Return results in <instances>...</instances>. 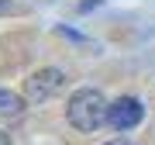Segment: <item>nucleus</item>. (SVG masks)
<instances>
[{
  "label": "nucleus",
  "instance_id": "nucleus-2",
  "mask_svg": "<svg viewBox=\"0 0 155 145\" xmlns=\"http://www.w3.org/2000/svg\"><path fill=\"white\" fill-rule=\"evenodd\" d=\"M62 86H66V72L45 66V69L31 72V76L24 79V100H31V104H45V100H52L55 93H62Z\"/></svg>",
  "mask_w": 155,
  "mask_h": 145
},
{
  "label": "nucleus",
  "instance_id": "nucleus-1",
  "mask_svg": "<svg viewBox=\"0 0 155 145\" xmlns=\"http://www.w3.org/2000/svg\"><path fill=\"white\" fill-rule=\"evenodd\" d=\"M107 114H110V104L93 86H79L66 104V121L76 131H97L100 124H107Z\"/></svg>",
  "mask_w": 155,
  "mask_h": 145
},
{
  "label": "nucleus",
  "instance_id": "nucleus-4",
  "mask_svg": "<svg viewBox=\"0 0 155 145\" xmlns=\"http://www.w3.org/2000/svg\"><path fill=\"white\" fill-rule=\"evenodd\" d=\"M24 114V97L0 86V121H17Z\"/></svg>",
  "mask_w": 155,
  "mask_h": 145
},
{
  "label": "nucleus",
  "instance_id": "nucleus-3",
  "mask_svg": "<svg viewBox=\"0 0 155 145\" xmlns=\"http://www.w3.org/2000/svg\"><path fill=\"white\" fill-rule=\"evenodd\" d=\"M141 117H145V107H141L138 97H121V100L110 104L107 124H110L114 131H131V128H138V124H141Z\"/></svg>",
  "mask_w": 155,
  "mask_h": 145
},
{
  "label": "nucleus",
  "instance_id": "nucleus-5",
  "mask_svg": "<svg viewBox=\"0 0 155 145\" xmlns=\"http://www.w3.org/2000/svg\"><path fill=\"white\" fill-rule=\"evenodd\" d=\"M14 11V4H11V0H0V14H11Z\"/></svg>",
  "mask_w": 155,
  "mask_h": 145
},
{
  "label": "nucleus",
  "instance_id": "nucleus-7",
  "mask_svg": "<svg viewBox=\"0 0 155 145\" xmlns=\"http://www.w3.org/2000/svg\"><path fill=\"white\" fill-rule=\"evenodd\" d=\"M0 145H11V135L7 131H0Z\"/></svg>",
  "mask_w": 155,
  "mask_h": 145
},
{
  "label": "nucleus",
  "instance_id": "nucleus-6",
  "mask_svg": "<svg viewBox=\"0 0 155 145\" xmlns=\"http://www.w3.org/2000/svg\"><path fill=\"white\" fill-rule=\"evenodd\" d=\"M107 145H134V142H131V138H110Z\"/></svg>",
  "mask_w": 155,
  "mask_h": 145
}]
</instances>
